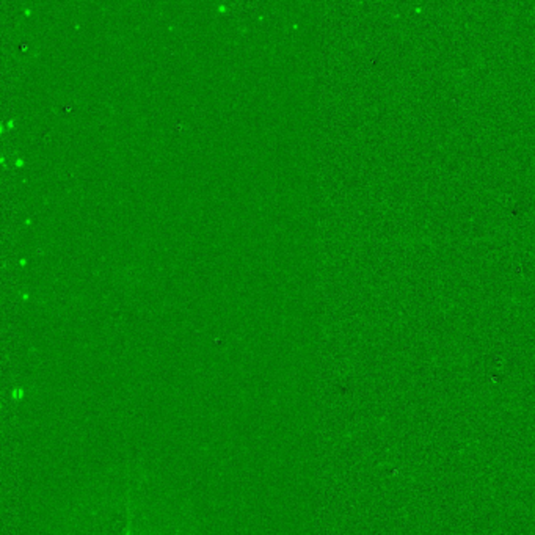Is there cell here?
<instances>
[{"label": "cell", "instance_id": "6da1fadb", "mask_svg": "<svg viewBox=\"0 0 535 535\" xmlns=\"http://www.w3.org/2000/svg\"><path fill=\"white\" fill-rule=\"evenodd\" d=\"M124 535H131V520H127V526H126Z\"/></svg>", "mask_w": 535, "mask_h": 535}]
</instances>
